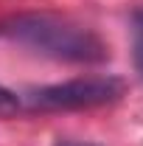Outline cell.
<instances>
[{
  "instance_id": "6da1fadb",
  "label": "cell",
  "mask_w": 143,
  "mask_h": 146,
  "mask_svg": "<svg viewBox=\"0 0 143 146\" xmlns=\"http://www.w3.org/2000/svg\"><path fill=\"white\" fill-rule=\"evenodd\" d=\"M23 45L34 48L45 56L65 59V62H104L107 45L84 25H76L70 20L51 17V14H28L17 17L9 28Z\"/></svg>"
},
{
  "instance_id": "7a4b0ae2",
  "label": "cell",
  "mask_w": 143,
  "mask_h": 146,
  "mask_svg": "<svg viewBox=\"0 0 143 146\" xmlns=\"http://www.w3.org/2000/svg\"><path fill=\"white\" fill-rule=\"evenodd\" d=\"M124 90L126 84L118 76H81V79L31 90L28 101H31V107L39 110H93L118 101Z\"/></svg>"
},
{
  "instance_id": "3957f363",
  "label": "cell",
  "mask_w": 143,
  "mask_h": 146,
  "mask_svg": "<svg viewBox=\"0 0 143 146\" xmlns=\"http://www.w3.org/2000/svg\"><path fill=\"white\" fill-rule=\"evenodd\" d=\"M132 59L138 76L143 79V6L132 11Z\"/></svg>"
},
{
  "instance_id": "277c9868",
  "label": "cell",
  "mask_w": 143,
  "mask_h": 146,
  "mask_svg": "<svg viewBox=\"0 0 143 146\" xmlns=\"http://www.w3.org/2000/svg\"><path fill=\"white\" fill-rule=\"evenodd\" d=\"M17 110H20V98L9 90V87L0 84V118H9V115H14Z\"/></svg>"
},
{
  "instance_id": "5b68a950",
  "label": "cell",
  "mask_w": 143,
  "mask_h": 146,
  "mask_svg": "<svg viewBox=\"0 0 143 146\" xmlns=\"http://www.w3.org/2000/svg\"><path fill=\"white\" fill-rule=\"evenodd\" d=\"M56 146H98V143H87V141H56Z\"/></svg>"
}]
</instances>
